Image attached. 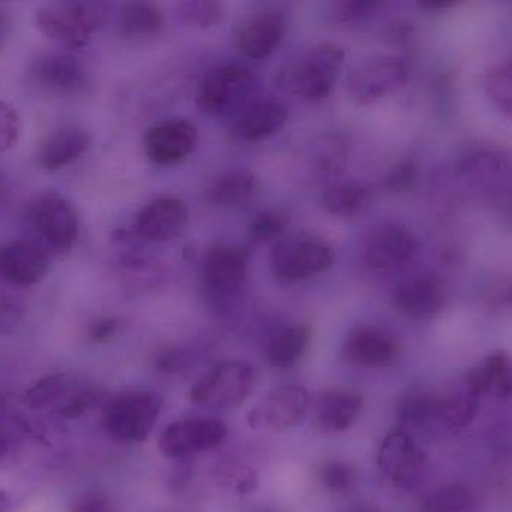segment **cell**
Here are the masks:
<instances>
[{"label":"cell","instance_id":"6da1fadb","mask_svg":"<svg viewBox=\"0 0 512 512\" xmlns=\"http://www.w3.org/2000/svg\"><path fill=\"white\" fill-rule=\"evenodd\" d=\"M344 59L346 52L340 44H317L301 58L281 68L278 86L311 103L326 100L337 85Z\"/></svg>","mask_w":512,"mask_h":512},{"label":"cell","instance_id":"7a4b0ae2","mask_svg":"<svg viewBox=\"0 0 512 512\" xmlns=\"http://www.w3.org/2000/svg\"><path fill=\"white\" fill-rule=\"evenodd\" d=\"M109 4L98 0L53 2L38 8L35 25L41 34L68 49L88 46L109 16Z\"/></svg>","mask_w":512,"mask_h":512},{"label":"cell","instance_id":"3957f363","mask_svg":"<svg viewBox=\"0 0 512 512\" xmlns=\"http://www.w3.org/2000/svg\"><path fill=\"white\" fill-rule=\"evenodd\" d=\"M164 400L148 389L128 391L107 403L103 427L112 439L122 443L145 442L160 418Z\"/></svg>","mask_w":512,"mask_h":512},{"label":"cell","instance_id":"277c9868","mask_svg":"<svg viewBox=\"0 0 512 512\" xmlns=\"http://www.w3.org/2000/svg\"><path fill=\"white\" fill-rule=\"evenodd\" d=\"M254 385L256 371L247 362H218L193 383L190 398L209 409L232 410L250 397Z\"/></svg>","mask_w":512,"mask_h":512},{"label":"cell","instance_id":"5b68a950","mask_svg":"<svg viewBox=\"0 0 512 512\" xmlns=\"http://www.w3.org/2000/svg\"><path fill=\"white\" fill-rule=\"evenodd\" d=\"M254 77L238 65H221L203 76L197 88V106L209 116L224 118L241 112L253 95Z\"/></svg>","mask_w":512,"mask_h":512},{"label":"cell","instance_id":"8992f818","mask_svg":"<svg viewBox=\"0 0 512 512\" xmlns=\"http://www.w3.org/2000/svg\"><path fill=\"white\" fill-rule=\"evenodd\" d=\"M335 254L328 242L310 236L278 242L271 251V272L281 283H299L328 271Z\"/></svg>","mask_w":512,"mask_h":512},{"label":"cell","instance_id":"52a82bcc","mask_svg":"<svg viewBox=\"0 0 512 512\" xmlns=\"http://www.w3.org/2000/svg\"><path fill=\"white\" fill-rule=\"evenodd\" d=\"M29 220L38 235L58 253H68L80 235L76 208L67 197L43 193L29 205Z\"/></svg>","mask_w":512,"mask_h":512},{"label":"cell","instance_id":"ba28073f","mask_svg":"<svg viewBox=\"0 0 512 512\" xmlns=\"http://www.w3.org/2000/svg\"><path fill=\"white\" fill-rule=\"evenodd\" d=\"M410 67L401 56H379L359 65L347 80V92L356 104L367 106L406 85Z\"/></svg>","mask_w":512,"mask_h":512},{"label":"cell","instance_id":"9c48e42d","mask_svg":"<svg viewBox=\"0 0 512 512\" xmlns=\"http://www.w3.org/2000/svg\"><path fill=\"white\" fill-rule=\"evenodd\" d=\"M248 257L244 248L217 244L208 251L203 265V287L211 301L229 304L247 280Z\"/></svg>","mask_w":512,"mask_h":512},{"label":"cell","instance_id":"30bf717a","mask_svg":"<svg viewBox=\"0 0 512 512\" xmlns=\"http://www.w3.org/2000/svg\"><path fill=\"white\" fill-rule=\"evenodd\" d=\"M310 395L301 386L275 389L257 401L248 412L247 424L251 430L266 433H284L299 424L307 413Z\"/></svg>","mask_w":512,"mask_h":512},{"label":"cell","instance_id":"8fae6325","mask_svg":"<svg viewBox=\"0 0 512 512\" xmlns=\"http://www.w3.org/2000/svg\"><path fill=\"white\" fill-rule=\"evenodd\" d=\"M227 437V425L214 418H182L167 425L158 446L167 458H185L217 448Z\"/></svg>","mask_w":512,"mask_h":512},{"label":"cell","instance_id":"7c38bea8","mask_svg":"<svg viewBox=\"0 0 512 512\" xmlns=\"http://www.w3.org/2000/svg\"><path fill=\"white\" fill-rule=\"evenodd\" d=\"M199 142V131L188 119L173 118L152 125L145 134V152L157 166H176L187 160Z\"/></svg>","mask_w":512,"mask_h":512},{"label":"cell","instance_id":"4fadbf2b","mask_svg":"<svg viewBox=\"0 0 512 512\" xmlns=\"http://www.w3.org/2000/svg\"><path fill=\"white\" fill-rule=\"evenodd\" d=\"M377 464L392 485L410 487L421 475L425 457L415 436L398 428L386 434L380 443Z\"/></svg>","mask_w":512,"mask_h":512},{"label":"cell","instance_id":"5bb4252c","mask_svg":"<svg viewBox=\"0 0 512 512\" xmlns=\"http://www.w3.org/2000/svg\"><path fill=\"white\" fill-rule=\"evenodd\" d=\"M190 212L178 197H160L137 214L134 235L152 244L175 241L187 230Z\"/></svg>","mask_w":512,"mask_h":512},{"label":"cell","instance_id":"9a60e30c","mask_svg":"<svg viewBox=\"0 0 512 512\" xmlns=\"http://www.w3.org/2000/svg\"><path fill=\"white\" fill-rule=\"evenodd\" d=\"M400 352L397 338L376 325L353 328L344 338L341 356L346 364L361 368H383L391 365Z\"/></svg>","mask_w":512,"mask_h":512},{"label":"cell","instance_id":"2e32d148","mask_svg":"<svg viewBox=\"0 0 512 512\" xmlns=\"http://www.w3.org/2000/svg\"><path fill=\"white\" fill-rule=\"evenodd\" d=\"M415 251L416 239L409 229L401 224H380L365 241V265L374 271H392L409 263Z\"/></svg>","mask_w":512,"mask_h":512},{"label":"cell","instance_id":"e0dca14e","mask_svg":"<svg viewBox=\"0 0 512 512\" xmlns=\"http://www.w3.org/2000/svg\"><path fill=\"white\" fill-rule=\"evenodd\" d=\"M32 76L41 88L59 95L80 94L89 83L85 62L70 52L41 53L32 64Z\"/></svg>","mask_w":512,"mask_h":512},{"label":"cell","instance_id":"ac0fdd59","mask_svg":"<svg viewBox=\"0 0 512 512\" xmlns=\"http://www.w3.org/2000/svg\"><path fill=\"white\" fill-rule=\"evenodd\" d=\"M49 272V259L40 245L16 239L0 245V278L14 286H35Z\"/></svg>","mask_w":512,"mask_h":512},{"label":"cell","instance_id":"d6986e66","mask_svg":"<svg viewBox=\"0 0 512 512\" xmlns=\"http://www.w3.org/2000/svg\"><path fill=\"white\" fill-rule=\"evenodd\" d=\"M284 29L283 16L277 11L251 14L236 29V49L248 59L268 58L283 40Z\"/></svg>","mask_w":512,"mask_h":512},{"label":"cell","instance_id":"ffe728a7","mask_svg":"<svg viewBox=\"0 0 512 512\" xmlns=\"http://www.w3.org/2000/svg\"><path fill=\"white\" fill-rule=\"evenodd\" d=\"M445 301L442 283L433 275H421L404 281L392 295V307L401 316L413 320L431 319Z\"/></svg>","mask_w":512,"mask_h":512},{"label":"cell","instance_id":"44dd1931","mask_svg":"<svg viewBox=\"0 0 512 512\" xmlns=\"http://www.w3.org/2000/svg\"><path fill=\"white\" fill-rule=\"evenodd\" d=\"M364 410V397L350 389L322 392L314 404V425L323 434L349 430Z\"/></svg>","mask_w":512,"mask_h":512},{"label":"cell","instance_id":"7402d4cb","mask_svg":"<svg viewBox=\"0 0 512 512\" xmlns=\"http://www.w3.org/2000/svg\"><path fill=\"white\" fill-rule=\"evenodd\" d=\"M481 391L469 371L437 397L439 421L451 431L466 428L478 412Z\"/></svg>","mask_w":512,"mask_h":512},{"label":"cell","instance_id":"603a6c76","mask_svg":"<svg viewBox=\"0 0 512 512\" xmlns=\"http://www.w3.org/2000/svg\"><path fill=\"white\" fill-rule=\"evenodd\" d=\"M287 109L278 101H251L238 113L233 134L244 142H262L283 130Z\"/></svg>","mask_w":512,"mask_h":512},{"label":"cell","instance_id":"cb8c5ba5","mask_svg":"<svg viewBox=\"0 0 512 512\" xmlns=\"http://www.w3.org/2000/svg\"><path fill=\"white\" fill-rule=\"evenodd\" d=\"M91 136L79 125H65L53 131L41 145L38 161L43 169L58 172L76 163L86 154Z\"/></svg>","mask_w":512,"mask_h":512},{"label":"cell","instance_id":"d4e9b609","mask_svg":"<svg viewBox=\"0 0 512 512\" xmlns=\"http://www.w3.org/2000/svg\"><path fill=\"white\" fill-rule=\"evenodd\" d=\"M164 14L152 2H128L119 13V32L131 41L157 37L164 28Z\"/></svg>","mask_w":512,"mask_h":512},{"label":"cell","instance_id":"484cf974","mask_svg":"<svg viewBox=\"0 0 512 512\" xmlns=\"http://www.w3.org/2000/svg\"><path fill=\"white\" fill-rule=\"evenodd\" d=\"M311 341V329L307 325H295L275 335L266 347V359L277 370L295 367L307 352Z\"/></svg>","mask_w":512,"mask_h":512},{"label":"cell","instance_id":"4316f807","mask_svg":"<svg viewBox=\"0 0 512 512\" xmlns=\"http://www.w3.org/2000/svg\"><path fill=\"white\" fill-rule=\"evenodd\" d=\"M481 394L497 398H509L512 392V364L508 353L503 350L491 353L481 367L469 371Z\"/></svg>","mask_w":512,"mask_h":512},{"label":"cell","instance_id":"83f0119b","mask_svg":"<svg viewBox=\"0 0 512 512\" xmlns=\"http://www.w3.org/2000/svg\"><path fill=\"white\" fill-rule=\"evenodd\" d=\"M259 191V181L250 172H232L221 176L209 188V203L220 208H235L250 202Z\"/></svg>","mask_w":512,"mask_h":512},{"label":"cell","instance_id":"f1b7e54d","mask_svg":"<svg viewBox=\"0 0 512 512\" xmlns=\"http://www.w3.org/2000/svg\"><path fill=\"white\" fill-rule=\"evenodd\" d=\"M320 203H322L326 214L350 220V218L361 217L367 211L368 205H370V196L362 185L347 182V184H337L326 188Z\"/></svg>","mask_w":512,"mask_h":512},{"label":"cell","instance_id":"f546056e","mask_svg":"<svg viewBox=\"0 0 512 512\" xmlns=\"http://www.w3.org/2000/svg\"><path fill=\"white\" fill-rule=\"evenodd\" d=\"M118 272L125 286L130 287L134 292L158 289L166 278L160 263L148 257L133 256V254L119 259Z\"/></svg>","mask_w":512,"mask_h":512},{"label":"cell","instance_id":"4dcf8cb0","mask_svg":"<svg viewBox=\"0 0 512 512\" xmlns=\"http://www.w3.org/2000/svg\"><path fill=\"white\" fill-rule=\"evenodd\" d=\"M439 421L436 395L416 392L407 395L398 406V422L401 430L412 434L413 430L424 431Z\"/></svg>","mask_w":512,"mask_h":512},{"label":"cell","instance_id":"1f68e13d","mask_svg":"<svg viewBox=\"0 0 512 512\" xmlns=\"http://www.w3.org/2000/svg\"><path fill=\"white\" fill-rule=\"evenodd\" d=\"M476 500L469 487L446 484L431 491L421 503L419 512H475Z\"/></svg>","mask_w":512,"mask_h":512},{"label":"cell","instance_id":"d6a6232c","mask_svg":"<svg viewBox=\"0 0 512 512\" xmlns=\"http://www.w3.org/2000/svg\"><path fill=\"white\" fill-rule=\"evenodd\" d=\"M314 169L323 176H337L346 170L349 148L338 136H322L314 143Z\"/></svg>","mask_w":512,"mask_h":512},{"label":"cell","instance_id":"836d02e7","mask_svg":"<svg viewBox=\"0 0 512 512\" xmlns=\"http://www.w3.org/2000/svg\"><path fill=\"white\" fill-rule=\"evenodd\" d=\"M176 16L190 28H214L223 22L224 7L217 0H187L175 7Z\"/></svg>","mask_w":512,"mask_h":512},{"label":"cell","instance_id":"e575fe53","mask_svg":"<svg viewBox=\"0 0 512 512\" xmlns=\"http://www.w3.org/2000/svg\"><path fill=\"white\" fill-rule=\"evenodd\" d=\"M485 94L490 98L491 103L511 116L512 112V70L509 61L500 62L487 71L484 80Z\"/></svg>","mask_w":512,"mask_h":512},{"label":"cell","instance_id":"d590c367","mask_svg":"<svg viewBox=\"0 0 512 512\" xmlns=\"http://www.w3.org/2000/svg\"><path fill=\"white\" fill-rule=\"evenodd\" d=\"M71 379L67 374L43 377L26 391L25 401L31 409H44L61 400L70 391Z\"/></svg>","mask_w":512,"mask_h":512},{"label":"cell","instance_id":"8d00e7d4","mask_svg":"<svg viewBox=\"0 0 512 512\" xmlns=\"http://www.w3.org/2000/svg\"><path fill=\"white\" fill-rule=\"evenodd\" d=\"M320 484L326 491L332 494H343L352 490L355 484V470L344 461H326L320 464L319 472Z\"/></svg>","mask_w":512,"mask_h":512},{"label":"cell","instance_id":"74e56055","mask_svg":"<svg viewBox=\"0 0 512 512\" xmlns=\"http://www.w3.org/2000/svg\"><path fill=\"white\" fill-rule=\"evenodd\" d=\"M290 214L284 209H271L257 215L251 223L250 236L257 242L269 241L280 236L289 227Z\"/></svg>","mask_w":512,"mask_h":512},{"label":"cell","instance_id":"f35d334b","mask_svg":"<svg viewBox=\"0 0 512 512\" xmlns=\"http://www.w3.org/2000/svg\"><path fill=\"white\" fill-rule=\"evenodd\" d=\"M106 397V391L100 386L80 389L76 394L70 395L61 406V415L65 418L76 419L85 415L89 410L97 407Z\"/></svg>","mask_w":512,"mask_h":512},{"label":"cell","instance_id":"ab89813d","mask_svg":"<svg viewBox=\"0 0 512 512\" xmlns=\"http://www.w3.org/2000/svg\"><path fill=\"white\" fill-rule=\"evenodd\" d=\"M220 482L230 493L248 494L256 490L257 476L251 467L230 466L221 470Z\"/></svg>","mask_w":512,"mask_h":512},{"label":"cell","instance_id":"60d3db41","mask_svg":"<svg viewBox=\"0 0 512 512\" xmlns=\"http://www.w3.org/2000/svg\"><path fill=\"white\" fill-rule=\"evenodd\" d=\"M22 122L19 113L5 103L0 101V154L10 151L20 137Z\"/></svg>","mask_w":512,"mask_h":512},{"label":"cell","instance_id":"b9f144b4","mask_svg":"<svg viewBox=\"0 0 512 512\" xmlns=\"http://www.w3.org/2000/svg\"><path fill=\"white\" fill-rule=\"evenodd\" d=\"M418 178V164L413 160L401 161L388 173L385 179L386 188L395 193L409 191Z\"/></svg>","mask_w":512,"mask_h":512},{"label":"cell","instance_id":"7bdbcfd3","mask_svg":"<svg viewBox=\"0 0 512 512\" xmlns=\"http://www.w3.org/2000/svg\"><path fill=\"white\" fill-rule=\"evenodd\" d=\"M25 310L13 296L0 295V337L16 331L22 323Z\"/></svg>","mask_w":512,"mask_h":512},{"label":"cell","instance_id":"ee69618b","mask_svg":"<svg viewBox=\"0 0 512 512\" xmlns=\"http://www.w3.org/2000/svg\"><path fill=\"white\" fill-rule=\"evenodd\" d=\"M124 323L119 317H98L89 325L88 338L95 344L109 343L121 334Z\"/></svg>","mask_w":512,"mask_h":512},{"label":"cell","instance_id":"f6af8a7d","mask_svg":"<svg viewBox=\"0 0 512 512\" xmlns=\"http://www.w3.org/2000/svg\"><path fill=\"white\" fill-rule=\"evenodd\" d=\"M71 512H116V506L103 491L91 490L74 500Z\"/></svg>","mask_w":512,"mask_h":512},{"label":"cell","instance_id":"bcb514c9","mask_svg":"<svg viewBox=\"0 0 512 512\" xmlns=\"http://www.w3.org/2000/svg\"><path fill=\"white\" fill-rule=\"evenodd\" d=\"M382 7L383 4L380 2H346V4L340 5L338 16H340L341 22H355V20L371 16Z\"/></svg>","mask_w":512,"mask_h":512},{"label":"cell","instance_id":"7dc6e473","mask_svg":"<svg viewBox=\"0 0 512 512\" xmlns=\"http://www.w3.org/2000/svg\"><path fill=\"white\" fill-rule=\"evenodd\" d=\"M187 364L185 353L178 349H164L155 358V367L163 373H178Z\"/></svg>","mask_w":512,"mask_h":512},{"label":"cell","instance_id":"c3c4849f","mask_svg":"<svg viewBox=\"0 0 512 512\" xmlns=\"http://www.w3.org/2000/svg\"><path fill=\"white\" fill-rule=\"evenodd\" d=\"M8 29H10V20H8L5 11L0 8V49L4 46L5 38L8 35Z\"/></svg>","mask_w":512,"mask_h":512},{"label":"cell","instance_id":"681fc988","mask_svg":"<svg viewBox=\"0 0 512 512\" xmlns=\"http://www.w3.org/2000/svg\"><path fill=\"white\" fill-rule=\"evenodd\" d=\"M421 7H424L425 10L443 11L454 7V2H443V0L439 2V0H434V2H424V4H421Z\"/></svg>","mask_w":512,"mask_h":512},{"label":"cell","instance_id":"f907efd6","mask_svg":"<svg viewBox=\"0 0 512 512\" xmlns=\"http://www.w3.org/2000/svg\"><path fill=\"white\" fill-rule=\"evenodd\" d=\"M11 508V497L7 491L0 490V512H8Z\"/></svg>","mask_w":512,"mask_h":512},{"label":"cell","instance_id":"816d5d0a","mask_svg":"<svg viewBox=\"0 0 512 512\" xmlns=\"http://www.w3.org/2000/svg\"><path fill=\"white\" fill-rule=\"evenodd\" d=\"M8 451H10V445H8V440L5 439L4 434L0 433V461L4 460L7 457Z\"/></svg>","mask_w":512,"mask_h":512},{"label":"cell","instance_id":"f5cc1de1","mask_svg":"<svg viewBox=\"0 0 512 512\" xmlns=\"http://www.w3.org/2000/svg\"><path fill=\"white\" fill-rule=\"evenodd\" d=\"M349 512H383V511H380V509H374V508H356V509H350Z\"/></svg>","mask_w":512,"mask_h":512},{"label":"cell","instance_id":"db71d44e","mask_svg":"<svg viewBox=\"0 0 512 512\" xmlns=\"http://www.w3.org/2000/svg\"><path fill=\"white\" fill-rule=\"evenodd\" d=\"M2 190H4V184H2V178H0V196H2Z\"/></svg>","mask_w":512,"mask_h":512},{"label":"cell","instance_id":"11a10c76","mask_svg":"<svg viewBox=\"0 0 512 512\" xmlns=\"http://www.w3.org/2000/svg\"><path fill=\"white\" fill-rule=\"evenodd\" d=\"M257 512H274V511H268V509H262V511H257Z\"/></svg>","mask_w":512,"mask_h":512}]
</instances>
